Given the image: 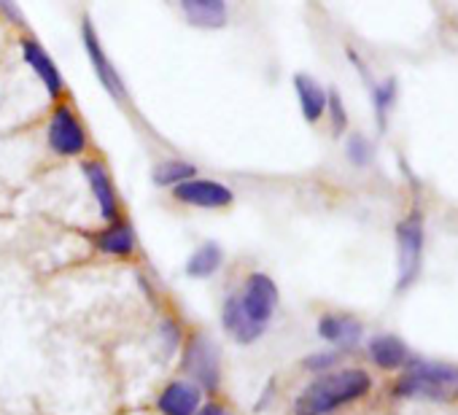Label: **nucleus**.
Listing matches in <instances>:
<instances>
[{"instance_id":"f257e3e1","label":"nucleus","mask_w":458,"mask_h":415,"mask_svg":"<svg viewBox=\"0 0 458 415\" xmlns=\"http://www.w3.org/2000/svg\"><path fill=\"white\" fill-rule=\"evenodd\" d=\"M372 377L364 369H337L313 380L294 402V415H329L348 402L369 394Z\"/></svg>"},{"instance_id":"f03ea898","label":"nucleus","mask_w":458,"mask_h":415,"mask_svg":"<svg viewBox=\"0 0 458 415\" xmlns=\"http://www.w3.org/2000/svg\"><path fill=\"white\" fill-rule=\"evenodd\" d=\"M394 394L402 399L453 402L458 399V367L445 361L410 359L407 369L394 383Z\"/></svg>"},{"instance_id":"7ed1b4c3","label":"nucleus","mask_w":458,"mask_h":415,"mask_svg":"<svg viewBox=\"0 0 458 415\" xmlns=\"http://www.w3.org/2000/svg\"><path fill=\"white\" fill-rule=\"evenodd\" d=\"M396 254H399V281L396 289H407L418 273H420V259H423V214L415 211L404 216L396 227Z\"/></svg>"},{"instance_id":"20e7f679","label":"nucleus","mask_w":458,"mask_h":415,"mask_svg":"<svg viewBox=\"0 0 458 415\" xmlns=\"http://www.w3.org/2000/svg\"><path fill=\"white\" fill-rule=\"evenodd\" d=\"M243 313L259 324V326H267V321L273 318L276 308H278V289L273 284V278L262 275V273H254L246 286H243V294H235Z\"/></svg>"},{"instance_id":"39448f33","label":"nucleus","mask_w":458,"mask_h":415,"mask_svg":"<svg viewBox=\"0 0 458 415\" xmlns=\"http://www.w3.org/2000/svg\"><path fill=\"white\" fill-rule=\"evenodd\" d=\"M47 135H49L52 151H57L60 157H79L87 148L84 127L68 106H57V111L52 114Z\"/></svg>"},{"instance_id":"423d86ee","label":"nucleus","mask_w":458,"mask_h":415,"mask_svg":"<svg viewBox=\"0 0 458 415\" xmlns=\"http://www.w3.org/2000/svg\"><path fill=\"white\" fill-rule=\"evenodd\" d=\"M183 369L197 380V388L213 391L218 385V351L205 335H194L186 345Z\"/></svg>"},{"instance_id":"0eeeda50","label":"nucleus","mask_w":458,"mask_h":415,"mask_svg":"<svg viewBox=\"0 0 458 415\" xmlns=\"http://www.w3.org/2000/svg\"><path fill=\"white\" fill-rule=\"evenodd\" d=\"M84 47H87L89 63H92V68H95L100 84H103L116 100H124V81H122V76L116 73L114 63L106 57V52H103V47H100V41H98V33H95V28H92L89 20H84Z\"/></svg>"},{"instance_id":"6e6552de","label":"nucleus","mask_w":458,"mask_h":415,"mask_svg":"<svg viewBox=\"0 0 458 415\" xmlns=\"http://www.w3.org/2000/svg\"><path fill=\"white\" fill-rule=\"evenodd\" d=\"M173 191H175V199H181L186 205H197V208H224L233 202V191H229L224 183L205 181V178H191V181L175 186Z\"/></svg>"},{"instance_id":"1a4fd4ad","label":"nucleus","mask_w":458,"mask_h":415,"mask_svg":"<svg viewBox=\"0 0 458 415\" xmlns=\"http://www.w3.org/2000/svg\"><path fill=\"white\" fill-rule=\"evenodd\" d=\"M84 175L89 181V189H92L98 205H100V216L111 224L119 222V202H116V191H114L106 165L98 159H89V162H84Z\"/></svg>"},{"instance_id":"9d476101","label":"nucleus","mask_w":458,"mask_h":415,"mask_svg":"<svg viewBox=\"0 0 458 415\" xmlns=\"http://www.w3.org/2000/svg\"><path fill=\"white\" fill-rule=\"evenodd\" d=\"M199 388L194 383L186 380H175L170 383L162 396H159V412L162 415H197L199 410Z\"/></svg>"},{"instance_id":"9b49d317","label":"nucleus","mask_w":458,"mask_h":415,"mask_svg":"<svg viewBox=\"0 0 458 415\" xmlns=\"http://www.w3.org/2000/svg\"><path fill=\"white\" fill-rule=\"evenodd\" d=\"M22 57H25V63L36 71V76L41 79V84L47 87V92H49L52 97H60L63 89H65V81H63L57 65L52 63V57H49L36 41H22Z\"/></svg>"},{"instance_id":"f8f14e48","label":"nucleus","mask_w":458,"mask_h":415,"mask_svg":"<svg viewBox=\"0 0 458 415\" xmlns=\"http://www.w3.org/2000/svg\"><path fill=\"white\" fill-rule=\"evenodd\" d=\"M318 335L337 348H353L361 340V324L353 316L329 313L318 321Z\"/></svg>"},{"instance_id":"ddd939ff","label":"nucleus","mask_w":458,"mask_h":415,"mask_svg":"<svg viewBox=\"0 0 458 415\" xmlns=\"http://www.w3.org/2000/svg\"><path fill=\"white\" fill-rule=\"evenodd\" d=\"M369 359L380 369H402L410 364V348L394 335H377L369 340Z\"/></svg>"},{"instance_id":"4468645a","label":"nucleus","mask_w":458,"mask_h":415,"mask_svg":"<svg viewBox=\"0 0 458 415\" xmlns=\"http://www.w3.org/2000/svg\"><path fill=\"white\" fill-rule=\"evenodd\" d=\"M221 321H224V329L229 332V337H235L238 343H254V340H259V337L265 335V326L254 324V321L243 313L238 297H229V300H226L224 313H221Z\"/></svg>"},{"instance_id":"2eb2a0df","label":"nucleus","mask_w":458,"mask_h":415,"mask_svg":"<svg viewBox=\"0 0 458 415\" xmlns=\"http://www.w3.org/2000/svg\"><path fill=\"white\" fill-rule=\"evenodd\" d=\"M294 89H297L300 108H302L305 119L318 122L324 116V111H327V89L313 76H305V73L294 76Z\"/></svg>"},{"instance_id":"dca6fc26","label":"nucleus","mask_w":458,"mask_h":415,"mask_svg":"<svg viewBox=\"0 0 458 415\" xmlns=\"http://www.w3.org/2000/svg\"><path fill=\"white\" fill-rule=\"evenodd\" d=\"M181 9L191 25L205 30H216L226 22V4L221 0H183Z\"/></svg>"},{"instance_id":"f3484780","label":"nucleus","mask_w":458,"mask_h":415,"mask_svg":"<svg viewBox=\"0 0 458 415\" xmlns=\"http://www.w3.org/2000/svg\"><path fill=\"white\" fill-rule=\"evenodd\" d=\"M98 249L106 251V254H114V257H127V254H132V249H135L132 230H130L124 222L108 224V230H103V233L98 235Z\"/></svg>"},{"instance_id":"a211bd4d","label":"nucleus","mask_w":458,"mask_h":415,"mask_svg":"<svg viewBox=\"0 0 458 415\" xmlns=\"http://www.w3.org/2000/svg\"><path fill=\"white\" fill-rule=\"evenodd\" d=\"M221 262H224V251L218 249V243H205V246H199V249L189 257L186 273H189L191 278H208V275H213V273L221 267Z\"/></svg>"},{"instance_id":"6ab92c4d","label":"nucleus","mask_w":458,"mask_h":415,"mask_svg":"<svg viewBox=\"0 0 458 415\" xmlns=\"http://www.w3.org/2000/svg\"><path fill=\"white\" fill-rule=\"evenodd\" d=\"M194 173H197L194 165L181 162V159H167V162H162V165L154 167V181H157L159 186H173V189H175V186L191 181Z\"/></svg>"},{"instance_id":"aec40b11","label":"nucleus","mask_w":458,"mask_h":415,"mask_svg":"<svg viewBox=\"0 0 458 415\" xmlns=\"http://www.w3.org/2000/svg\"><path fill=\"white\" fill-rule=\"evenodd\" d=\"M372 97H375L377 122H380V127H386L388 111H391V106H394V100H396V81H394V79H386L383 84H377V87H375Z\"/></svg>"},{"instance_id":"412c9836","label":"nucleus","mask_w":458,"mask_h":415,"mask_svg":"<svg viewBox=\"0 0 458 415\" xmlns=\"http://www.w3.org/2000/svg\"><path fill=\"white\" fill-rule=\"evenodd\" d=\"M345 151H348V159H351L353 165H359V167L369 165V162H372V154H375L372 143H369L364 135H351Z\"/></svg>"},{"instance_id":"4be33fe9","label":"nucleus","mask_w":458,"mask_h":415,"mask_svg":"<svg viewBox=\"0 0 458 415\" xmlns=\"http://www.w3.org/2000/svg\"><path fill=\"white\" fill-rule=\"evenodd\" d=\"M327 111L332 114V127L335 132H343L345 124H348V114H345V106H343V97L337 95V89H332L327 95Z\"/></svg>"},{"instance_id":"5701e85b","label":"nucleus","mask_w":458,"mask_h":415,"mask_svg":"<svg viewBox=\"0 0 458 415\" xmlns=\"http://www.w3.org/2000/svg\"><path fill=\"white\" fill-rule=\"evenodd\" d=\"M340 361V353L337 351H321V353H313L305 359V367L310 372H332V367Z\"/></svg>"},{"instance_id":"b1692460","label":"nucleus","mask_w":458,"mask_h":415,"mask_svg":"<svg viewBox=\"0 0 458 415\" xmlns=\"http://www.w3.org/2000/svg\"><path fill=\"white\" fill-rule=\"evenodd\" d=\"M197 415H229L224 407H218V404H205Z\"/></svg>"}]
</instances>
